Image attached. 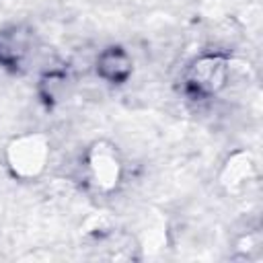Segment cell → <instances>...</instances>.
Masks as SVG:
<instances>
[{
    "instance_id": "6da1fadb",
    "label": "cell",
    "mask_w": 263,
    "mask_h": 263,
    "mask_svg": "<svg viewBox=\"0 0 263 263\" xmlns=\"http://www.w3.org/2000/svg\"><path fill=\"white\" fill-rule=\"evenodd\" d=\"M224 74H226V68L220 58H203L193 66L189 84L199 92H214L222 86Z\"/></svg>"
},
{
    "instance_id": "7a4b0ae2",
    "label": "cell",
    "mask_w": 263,
    "mask_h": 263,
    "mask_svg": "<svg viewBox=\"0 0 263 263\" xmlns=\"http://www.w3.org/2000/svg\"><path fill=\"white\" fill-rule=\"evenodd\" d=\"M99 72L103 78L121 82L129 72H132V62L119 47H111L99 58Z\"/></svg>"
}]
</instances>
